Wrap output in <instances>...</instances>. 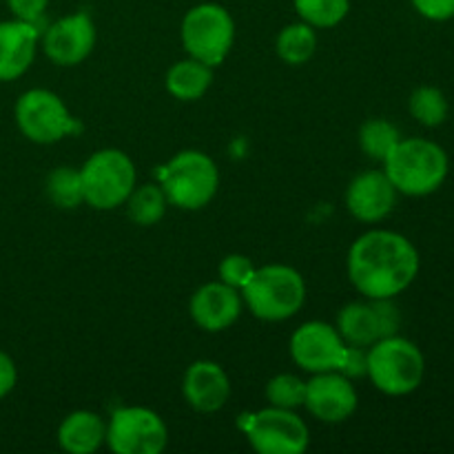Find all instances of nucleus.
<instances>
[{"label":"nucleus","mask_w":454,"mask_h":454,"mask_svg":"<svg viewBox=\"0 0 454 454\" xmlns=\"http://www.w3.org/2000/svg\"><path fill=\"white\" fill-rule=\"evenodd\" d=\"M16 124L22 136L38 145H53L74 131L80 124L71 118L65 102L49 89H29L16 102Z\"/></svg>","instance_id":"6e6552de"},{"label":"nucleus","mask_w":454,"mask_h":454,"mask_svg":"<svg viewBox=\"0 0 454 454\" xmlns=\"http://www.w3.org/2000/svg\"><path fill=\"white\" fill-rule=\"evenodd\" d=\"M337 331L344 337L346 344L362 346V348H371L375 341L381 337V324L380 315H377L375 304L368 300V304H348L341 309L340 319H337Z\"/></svg>","instance_id":"6ab92c4d"},{"label":"nucleus","mask_w":454,"mask_h":454,"mask_svg":"<svg viewBox=\"0 0 454 454\" xmlns=\"http://www.w3.org/2000/svg\"><path fill=\"white\" fill-rule=\"evenodd\" d=\"M7 7L18 20L38 22L49 7V0H7Z\"/></svg>","instance_id":"c756f323"},{"label":"nucleus","mask_w":454,"mask_h":454,"mask_svg":"<svg viewBox=\"0 0 454 454\" xmlns=\"http://www.w3.org/2000/svg\"><path fill=\"white\" fill-rule=\"evenodd\" d=\"M167 442L162 417L149 408H120L106 426V443L118 454H160Z\"/></svg>","instance_id":"9d476101"},{"label":"nucleus","mask_w":454,"mask_h":454,"mask_svg":"<svg viewBox=\"0 0 454 454\" xmlns=\"http://www.w3.org/2000/svg\"><path fill=\"white\" fill-rule=\"evenodd\" d=\"M419 273L415 244L395 231H368L348 251V278L368 300H393Z\"/></svg>","instance_id":"f257e3e1"},{"label":"nucleus","mask_w":454,"mask_h":454,"mask_svg":"<svg viewBox=\"0 0 454 454\" xmlns=\"http://www.w3.org/2000/svg\"><path fill=\"white\" fill-rule=\"evenodd\" d=\"M419 16L433 22H446L454 18V0H411Z\"/></svg>","instance_id":"c85d7f7f"},{"label":"nucleus","mask_w":454,"mask_h":454,"mask_svg":"<svg viewBox=\"0 0 454 454\" xmlns=\"http://www.w3.org/2000/svg\"><path fill=\"white\" fill-rule=\"evenodd\" d=\"M106 442V424L91 411H75L58 428V443L71 454H91Z\"/></svg>","instance_id":"a211bd4d"},{"label":"nucleus","mask_w":454,"mask_h":454,"mask_svg":"<svg viewBox=\"0 0 454 454\" xmlns=\"http://www.w3.org/2000/svg\"><path fill=\"white\" fill-rule=\"evenodd\" d=\"M47 195L58 208H78L84 202L82 176L78 168L58 167L47 177Z\"/></svg>","instance_id":"393cba45"},{"label":"nucleus","mask_w":454,"mask_h":454,"mask_svg":"<svg viewBox=\"0 0 454 454\" xmlns=\"http://www.w3.org/2000/svg\"><path fill=\"white\" fill-rule=\"evenodd\" d=\"M288 348L297 366L317 375V372L340 371L348 344L331 324L306 322L293 333Z\"/></svg>","instance_id":"9b49d317"},{"label":"nucleus","mask_w":454,"mask_h":454,"mask_svg":"<svg viewBox=\"0 0 454 454\" xmlns=\"http://www.w3.org/2000/svg\"><path fill=\"white\" fill-rule=\"evenodd\" d=\"M384 167L397 193L408 198H426L439 191L450 171L443 146L426 137H402L384 160Z\"/></svg>","instance_id":"f03ea898"},{"label":"nucleus","mask_w":454,"mask_h":454,"mask_svg":"<svg viewBox=\"0 0 454 454\" xmlns=\"http://www.w3.org/2000/svg\"><path fill=\"white\" fill-rule=\"evenodd\" d=\"M40 31L34 22H0V82H12L27 74L35 58Z\"/></svg>","instance_id":"f3484780"},{"label":"nucleus","mask_w":454,"mask_h":454,"mask_svg":"<svg viewBox=\"0 0 454 454\" xmlns=\"http://www.w3.org/2000/svg\"><path fill=\"white\" fill-rule=\"evenodd\" d=\"M304 406L324 424H341L357 408V393L348 377L340 371L317 372L313 380L306 381Z\"/></svg>","instance_id":"f8f14e48"},{"label":"nucleus","mask_w":454,"mask_h":454,"mask_svg":"<svg viewBox=\"0 0 454 454\" xmlns=\"http://www.w3.org/2000/svg\"><path fill=\"white\" fill-rule=\"evenodd\" d=\"M213 82V67L189 58L173 65L167 74V91L177 100H198Z\"/></svg>","instance_id":"aec40b11"},{"label":"nucleus","mask_w":454,"mask_h":454,"mask_svg":"<svg viewBox=\"0 0 454 454\" xmlns=\"http://www.w3.org/2000/svg\"><path fill=\"white\" fill-rule=\"evenodd\" d=\"M220 184L215 162L202 151H182L162 168V189L168 202L184 211L207 207Z\"/></svg>","instance_id":"423d86ee"},{"label":"nucleus","mask_w":454,"mask_h":454,"mask_svg":"<svg viewBox=\"0 0 454 454\" xmlns=\"http://www.w3.org/2000/svg\"><path fill=\"white\" fill-rule=\"evenodd\" d=\"M266 399L270 406L286 408V411H295V408L304 406L306 399V381H301L295 375H278L266 384Z\"/></svg>","instance_id":"bb28decb"},{"label":"nucleus","mask_w":454,"mask_h":454,"mask_svg":"<svg viewBox=\"0 0 454 454\" xmlns=\"http://www.w3.org/2000/svg\"><path fill=\"white\" fill-rule=\"evenodd\" d=\"M341 375H346L348 380L353 377H364L368 372V350L362 346H348L346 348L344 364L340 368Z\"/></svg>","instance_id":"7c9ffc66"},{"label":"nucleus","mask_w":454,"mask_h":454,"mask_svg":"<svg viewBox=\"0 0 454 454\" xmlns=\"http://www.w3.org/2000/svg\"><path fill=\"white\" fill-rule=\"evenodd\" d=\"M397 204V189L384 171L359 173L346 189V207L359 222H381Z\"/></svg>","instance_id":"4468645a"},{"label":"nucleus","mask_w":454,"mask_h":454,"mask_svg":"<svg viewBox=\"0 0 454 454\" xmlns=\"http://www.w3.org/2000/svg\"><path fill=\"white\" fill-rule=\"evenodd\" d=\"M275 49H278V56L288 65H304L317 49L315 27H310L309 22H293V25L284 27L279 31Z\"/></svg>","instance_id":"412c9836"},{"label":"nucleus","mask_w":454,"mask_h":454,"mask_svg":"<svg viewBox=\"0 0 454 454\" xmlns=\"http://www.w3.org/2000/svg\"><path fill=\"white\" fill-rule=\"evenodd\" d=\"M96 44V25L84 12L74 13L49 25L43 35V47L49 60L60 67L80 65Z\"/></svg>","instance_id":"ddd939ff"},{"label":"nucleus","mask_w":454,"mask_h":454,"mask_svg":"<svg viewBox=\"0 0 454 454\" xmlns=\"http://www.w3.org/2000/svg\"><path fill=\"white\" fill-rule=\"evenodd\" d=\"M242 313V295L224 282L204 284L191 297V317L208 333L226 331Z\"/></svg>","instance_id":"2eb2a0df"},{"label":"nucleus","mask_w":454,"mask_h":454,"mask_svg":"<svg viewBox=\"0 0 454 454\" xmlns=\"http://www.w3.org/2000/svg\"><path fill=\"white\" fill-rule=\"evenodd\" d=\"M84 202L98 211H114L136 189V167L120 149L96 151L80 168Z\"/></svg>","instance_id":"39448f33"},{"label":"nucleus","mask_w":454,"mask_h":454,"mask_svg":"<svg viewBox=\"0 0 454 454\" xmlns=\"http://www.w3.org/2000/svg\"><path fill=\"white\" fill-rule=\"evenodd\" d=\"M129 204V217L140 226H153L158 224L167 211V195H164L162 186L145 184L140 189H133L127 200Z\"/></svg>","instance_id":"4be33fe9"},{"label":"nucleus","mask_w":454,"mask_h":454,"mask_svg":"<svg viewBox=\"0 0 454 454\" xmlns=\"http://www.w3.org/2000/svg\"><path fill=\"white\" fill-rule=\"evenodd\" d=\"M182 393L186 403L198 412H215L231 397V381L224 368L215 362H195L184 372Z\"/></svg>","instance_id":"dca6fc26"},{"label":"nucleus","mask_w":454,"mask_h":454,"mask_svg":"<svg viewBox=\"0 0 454 454\" xmlns=\"http://www.w3.org/2000/svg\"><path fill=\"white\" fill-rule=\"evenodd\" d=\"M295 9L301 20L315 29L335 27L348 16L350 0H295Z\"/></svg>","instance_id":"a878e982"},{"label":"nucleus","mask_w":454,"mask_h":454,"mask_svg":"<svg viewBox=\"0 0 454 454\" xmlns=\"http://www.w3.org/2000/svg\"><path fill=\"white\" fill-rule=\"evenodd\" d=\"M16 381H18L16 364H13V359L9 357L7 353L0 350V399L7 397V395L16 388Z\"/></svg>","instance_id":"2f4dec72"},{"label":"nucleus","mask_w":454,"mask_h":454,"mask_svg":"<svg viewBox=\"0 0 454 454\" xmlns=\"http://www.w3.org/2000/svg\"><path fill=\"white\" fill-rule=\"evenodd\" d=\"M408 109L417 122L428 129L442 127L448 118V100L442 89L437 87L415 89L408 100Z\"/></svg>","instance_id":"b1692460"},{"label":"nucleus","mask_w":454,"mask_h":454,"mask_svg":"<svg viewBox=\"0 0 454 454\" xmlns=\"http://www.w3.org/2000/svg\"><path fill=\"white\" fill-rule=\"evenodd\" d=\"M242 419L244 433L255 452L301 454L309 448V428L300 415L286 408L270 406Z\"/></svg>","instance_id":"1a4fd4ad"},{"label":"nucleus","mask_w":454,"mask_h":454,"mask_svg":"<svg viewBox=\"0 0 454 454\" xmlns=\"http://www.w3.org/2000/svg\"><path fill=\"white\" fill-rule=\"evenodd\" d=\"M235 40V22L222 4L202 3L182 20V44L186 53L208 67L222 65Z\"/></svg>","instance_id":"0eeeda50"},{"label":"nucleus","mask_w":454,"mask_h":454,"mask_svg":"<svg viewBox=\"0 0 454 454\" xmlns=\"http://www.w3.org/2000/svg\"><path fill=\"white\" fill-rule=\"evenodd\" d=\"M255 273V266L247 255H226L220 262V279L233 288H244Z\"/></svg>","instance_id":"cd10ccee"},{"label":"nucleus","mask_w":454,"mask_h":454,"mask_svg":"<svg viewBox=\"0 0 454 454\" xmlns=\"http://www.w3.org/2000/svg\"><path fill=\"white\" fill-rule=\"evenodd\" d=\"M244 301L257 319L284 322L301 309L306 300V284L295 269L284 264H269L255 269L242 288Z\"/></svg>","instance_id":"20e7f679"},{"label":"nucleus","mask_w":454,"mask_h":454,"mask_svg":"<svg viewBox=\"0 0 454 454\" xmlns=\"http://www.w3.org/2000/svg\"><path fill=\"white\" fill-rule=\"evenodd\" d=\"M399 140H402V133L388 120H368L359 129V146H362V151L368 158L380 160V162L388 158V153L399 145Z\"/></svg>","instance_id":"5701e85b"},{"label":"nucleus","mask_w":454,"mask_h":454,"mask_svg":"<svg viewBox=\"0 0 454 454\" xmlns=\"http://www.w3.org/2000/svg\"><path fill=\"white\" fill-rule=\"evenodd\" d=\"M368 377L377 390L390 397L415 393L426 375L424 353L415 341L390 335L368 350Z\"/></svg>","instance_id":"7ed1b4c3"}]
</instances>
